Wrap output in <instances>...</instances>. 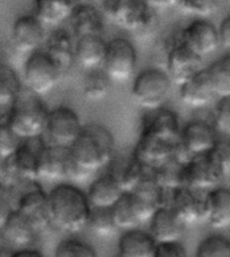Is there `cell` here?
Masks as SVG:
<instances>
[{
	"instance_id": "cell-49",
	"label": "cell",
	"mask_w": 230,
	"mask_h": 257,
	"mask_svg": "<svg viewBox=\"0 0 230 257\" xmlns=\"http://www.w3.org/2000/svg\"><path fill=\"white\" fill-rule=\"evenodd\" d=\"M229 190H230V186H229Z\"/></svg>"
},
{
	"instance_id": "cell-23",
	"label": "cell",
	"mask_w": 230,
	"mask_h": 257,
	"mask_svg": "<svg viewBox=\"0 0 230 257\" xmlns=\"http://www.w3.org/2000/svg\"><path fill=\"white\" fill-rule=\"evenodd\" d=\"M86 195L92 207L112 209L124 195V190L114 173H109L94 179L89 186Z\"/></svg>"
},
{
	"instance_id": "cell-19",
	"label": "cell",
	"mask_w": 230,
	"mask_h": 257,
	"mask_svg": "<svg viewBox=\"0 0 230 257\" xmlns=\"http://www.w3.org/2000/svg\"><path fill=\"white\" fill-rule=\"evenodd\" d=\"M70 163L71 156L69 148L58 147L49 143L39 159L38 181L59 182L69 179Z\"/></svg>"
},
{
	"instance_id": "cell-17",
	"label": "cell",
	"mask_w": 230,
	"mask_h": 257,
	"mask_svg": "<svg viewBox=\"0 0 230 257\" xmlns=\"http://www.w3.org/2000/svg\"><path fill=\"white\" fill-rule=\"evenodd\" d=\"M46 41L45 25L35 15H23L13 26V43L22 54H33L41 50Z\"/></svg>"
},
{
	"instance_id": "cell-12",
	"label": "cell",
	"mask_w": 230,
	"mask_h": 257,
	"mask_svg": "<svg viewBox=\"0 0 230 257\" xmlns=\"http://www.w3.org/2000/svg\"><path fill=\"white\" fill-rule=\"evenodd\" d=\"M217 128L205 120H193L180 131V148L188 159L209 154L218 143Z\"/></svg>"
},
{
	"instance_id": "cell-15",
	"label": "cell",
	"mask_w": 230,
	"mask_h": 257,
	"mask_svg": "<svg viewBox=\"0 0 230 257\" xmlns=\"http://www.w3.org/2000/svg\"><path fill=\"white\" fill-rule=\"evenodd\" d=\"M166 63H167V73L172 84H176L178 86L183 85L186 81L203 69L201 57H198L187 46H184L179 39L175 43H172V46L170 47Z\"/></svg>"
},
{
	"instance_id": "cell-4",
	"label": "cell",
	"mask_w": 230,
	"mask_h": 257,
	"mask_svg": "<svg viewBox=\"0 0 230 257\" xmlns=\"http://www.w3.org/2000/svg\"><path fill=\"white\" fill-rule=\"evenodd\" d=\"M46 146L42 138L21 140L9 159L0 160V182L10 190L27 182H38L39 159Z\"/></svg>"
},
{
	"instance_id": "cell-2",
	"label": "cell",
	"mask_w": 230,
	"mask_h": 257,
	"mask_svg": "<svg viewBox=\"0 0 230 257\" xmlns=\"http://www.w3.org/2000/svg\"><path fill=\"white\" fill-rule=\"evenodd\" d=\"M69 151L75 165L92 175L110 165L114 155V138L106 126L93 122L84 125Z\"/></svg>"
},
{
	"instance_id": "cell-48",
	"label": "cell",
	"mask_w": 230,
	"mask_h": 257,
	"mask_svg": "<svg viewBox=\"0 0 230 257\" xmlns=\"http://www.w3.org/2000/svg\"><path fill=\"white\" fill-rule=\"evenodd\" d=\"M227 3H229V5H230V0H227Z\"/></svg>"
},
{
	"instance_id": "cell-24",
	"label": "cell",
	"mask_w": 230,
	"mask_h": 257,
	"mask_svg": "<svg viewBox=\"0 0 230 257\" xmlns=\"http://www.w3.org/2000/svg\"><path fill=\"white\" fill-rule=\"evenodd\" d=\"M71 27V34L75 39L89 37V35L104 34V21L102 15L93 5L78 3L74 11L69 18Z\"/></svg>"
},
{
	"instance_id": "cell-13",
	"label": "cell",
	"mask_w": 230,
	"mask_h": 257,
	"mask_svg": "<svg viewBox=\"0 0 230 257\" xmlns=\"http://www.w3.org/2000/svg\"><path fill=\"white\" fill-rule=\"evenodd\" d=\"M167 205L175 211L186 226L207 219L206 194H201V191L190 189L187 186L172 191Z\"/></svg>"
},
{
	"instance_id": "cell-26",
	"label": "cell",
	"mask_w": 230,
	"mask_h": 257,
	"mask_svg": "<svg viewBox=\"0 0 230 257\" xmlns=\"http://www.w3.org/2000/svg\"><path fill=\"white\" fill-rule=\"evenodd\" d=\"M108 42L102 35H89L75 39V63L85 70L101 69L104 65Z\"/></svg>"
},
{
	"instance_id": "cell-38",
	"label": "cell",
	"mask_w": 230,
	"mask_h": 257,
	"mask_svg": "<svg viewBox=\"0 0 230 257\" xmlns=\"http://www.w3.org/2000/svg\"><path fill=\"white\" fill-rule=\"evenodd\" d=\"M54 257H98L96 250L89 244L80 240L61 241L55 248Z\"/></svg>"
},
{
	"instance_id": "cell-18",
	"label": "cell",
	"mask_w": 230,
	"mask_h": 257,
	"mask_svg": "<svg viewBox=\"0 0 230 257\" xmlns=\"http://www.w3.org/2000/svg\"><path fill=\"white\" fill-rule=\"evenodd\" d=\"M180 125L178 114L168 108L148 110L143 117L140 135L154 136L166 140H180Z\"/></svg>"
},
{
	"instance_id": "cell-25",
	"label": "cell",
	"mask_w": 230,
	"mask_h": 257,
	"mask_svg": "<svg viewBox=\"0 0 230 257\" xmlns=\"http://www.w3.org/2000/svg\"><path fill=\"white\" fill-rule=\"evenodd\" d=\"M38 232L31 223L14 210L6 223L0 229V237L7 246L17 249H27L34 244Z\"/></svg>"
},
{
	"instance_id": "cell-22",
	"label": "cell",
	"mask_w": 230,
	"mask_h": 257,
	"mask_svg": "<svg viewBox=\"0 0 230 257\" xmlns=\"http://www.w3.org/2000/svg\"><path fill=\"white\" fill-rule=\"evenodd\" d=\"M179 97L187 106L205 108L215 97L213 85L210 82L207 69L202 70L179 86Z\"/></svg>"
},
{
	"instance_id": "cell-31",
	"label": "cell",
	"mask_w": 230,
	"mask_h": 257,
	"mask_svg": "<svg viewBox=\"0 0 230 257\" xmlns=\"http://www.w3.org/2000/svg\"><path fill=\"white\" fill-rule=\"evenodd\" d=\"M207 222L214 229H226L230 226V190L217 187L207 191Z\"/></svg>"
},
{
	"instance_id": "cell-44",
	"label": "cell",
	"mask_w": 230,
	"mask_h": 257,
	"mask_svg": "<svg viewBox=\"0 0 230 257\" xmlns=\"http://www.w3.org/2000/svg\"><path fill=\"white\" fill-rule=\"evenodd\" d=\"M155 257H187V252L183 245L178 242L158 244Z\"/></svg>"
},
{
	"instance_id": "cell-7",
	"label": "cell",
	"mask_w": 230,
	"mask_h": 257,
	"mask_svg": "<svg viewBox=\"0 0 230 257\" xmlns=\"http://www.w3.org/2000/svg\"><path fill=\"white\" fill-rule=\"evenodd\" d=\"M109 21L127 31H142L152 23L154 14L146 0H101Z\"/></svg>"
},
{
	"instance_id": "cell-9",
	"label": "cell",
	"mask_w": 230,
	"mask_h": 257,
	"mask_svg": "<svg viewBox=\"0 0 230 257\" xmlns=\"http://www.w3.org/2000/svg\"><path fill=\"white\" fill-rule=\"evenodd\" d=\"M84 130L80 116L70 106L59 105L50 109L47 116L46 134L50 144L70 148Z\"/></svg>"
},
{
	"instance_id": "cell-39",
	"label": "cell",
	"mask_w": 230,
	"mask_h": 257,
	"mask_svg": "<svg viewBox=\"0 0 230 257\" xmlns=\"http://www.w3.org/2000/svg\"><path fill=\"white\" fill-rule=\"evenodd\" d=\"M219 0H180L179 7L184 13L193 14L202 19L217 11Z\"/></svg>"
},
{
	"instance_id": "cell-29",
	"label": "cell",
	"mask_w": 230,
	"mask_h": 257,
	"mask_svg": "<svg viewBox=\"0 0 230 257\" xmlns=\"http://www.w3.org/2000/svg\"><path fill=\"white\" fill-rule=\"evenodd\" d=\"M187 160L188 158L184 155V152L180 148V152L175 158H172L168 162H166L164 165L152 171V177L164 193L171 194L172 191L186 186L184 169H186Z\"/></svg>"
},
{
	"instance_id": "cell-11",
	"label": "cell",
	"mask_w": 230,
	"mask_h": 257,
	"mask_svg": "<svg viewBox=\"0 0 230 257\" xmlns=\"http://www.w3.org/2000/svg\"><path fill=\"white\" fill-rule=\"evenodd\" d=\"M180 152V140H166L154 136L140 135L134 151V158L151 173Z\"/></svg>"
},
{
	"instance_id": "cell-43",
	"label": "cell",
	"mask_w": 230,
	"mask_h": 257,
	"mask_svg": "<svg viewBox=\"0 0 230 257\" xmlns=\"http://www.w3.org/2000/svg\"><path fill=\"white\" fill-rule=\"evenodd\" d=\"M14 201L11 198V190L7 189L0 182V229L5 225L9 217L14 213Z\"/></svg>"
},
{
	"instance_id": "cell-1",
	"label": "cell",
	"mask_w": 230,
	"mask_h": 257,
	"mask_svg": "<svg viewBox=\"0 0 230 257\" xmlns=\"http://www.w3.org/2000/svg\"><path fill=\"white\" fill-rule=\"evenodd\" d=\"M51 225L66 233H78L88 228L92 206L88 195L71 183H58L49 193Z\"/></svg>"
},
{
	"instance_id": "cell-40",
	"label": "cell",
	"mask_w": 230,
	"mask_h": 257,
	"mask_svg": "<svg viewBox=\"0 0 230 257\" xmlns=\"http://www.w3.org/2000/svg\"><path fill=\"white\" fill-rule=\"evenodd\" d=\"M210 159L217 166L222 177H230V143L219 142L215 147L209 152Z\"/></svg>"
},
{
	"instance_id": "cell-35",
	"label": "cell",
	"mask_w": 230,
	"mask_h": 257,
	"mask_svg": "<svg viewBox=\"0 0 230 257\" xmlns=\"http://www.w3.org/2000/svg\"><path fill=\"white\" fill-rule=\"evenodd\" d=\"M88 228L94 234L100 237H110L118 232L114 218H113L112 209H102V207H92L89 215Z\"/></svg>"
},
{
	"instance_id": "cell-37",
	"label": "cell",
	"mask_w": 230,
	"mask_h": 257,
	"mask_svg": "<svg viewBox=\"0 0 230 257\" xmlns=\"http://www.w3.org/2000/svg\"><path fill=\"white\" fill-rule=\"evenodd\" d=\"M197 257H230V240L219 234L206 237L198 246Z\"/></svg>"
},
{
	"instance_id": "cell-41",
	"label": "cell",
	"mask_w": 230,
	"mask_h": 257,
	"mask_svg": "<svg viewBox=\"0 0 230 257\" xmlns=\"http://www.w3.org/2000/svg\"><path fill=\"white\" fill-rule=\"evenodd\" d=\"M21 140L14 135L7 122H0V160L9 159L14 152L17 151Z\"/></svg>"
},
{
	"instance_id": "cell-20",
	"label": "cell",
	"mask_w": 230,
	"mask_h": 257,
	"mask_svg": "<svg viewBox=\"0 0 230 257\" xmlns=\"http://www.w3.org/2000/svg\"><path fill=\"white\" fill-rule=\"evenodd\" d=\"M186 225L167 203L160 206L150 221V233L158 244L178 242Z\"/></svg>"
},
{
	"instance_id": "cell-3",
	"label": "cell",
	"mask_w": 230,
	"mask_h": 257,
	"mask_svg": "<svg viewBox=\"0 0 230 257\" xmlns=\"http://www.w3.org/2000/svg\"><path fill=\"white\" fill-rule=\"evenodd\" d=\"M49 112L42 97L23 88L6 122L19 140L43 138Z\"/></svg>"
},
{
	"instance_id": "cell-32",
	"label": "cell",
	"mask_w": 230,
	"mask_h": 257,
	"mask_svg": "<svg viewBox=\"0 0 230 257\" xmlns=\"http://www.w3.org/2000/svg\"><path fill=\"white\" fill-rule=\"evenodd\" d=\"M112 80L101 69L89 70L84 78V96L89 101H101L109 94Z\"/></svg>"
},
{
	"instance_id": "cell-46",
	"label": "cell",
	"mask_w": 230,
	"mask_h": 257,
	"mask_svg": "<svg viewBox=\"0 0 230 257\" xmlns=\"http://www.w3.org/2000/svg\"><path fill=\"white\" fill-rule=\"evenodd\" d=\"M148 6L151 9H170V7H174V6H179L180 0H146Z\"/></svg>"
},
{
	"instance_id": "cell-10",
	"label": "cell",
	"mask_w": 230,
	"mask_h": 257,
	"mask_svg": "<svg viewBox=\"0 0 230 257\" xmlns=\"http://www.w3.org/2000/svg\"><path fill=\"white\" fill-rule=\"evenodd\" d=\"M138 53L134 43L126 38H114L108 42L102 70L112 82L131 80L136 70Z\"/></svg>"
},
{
	"instance_id": "cell-14",
	"label": "cell",
	"mask_w": 230,
	"mask_h": 257,
	"mask_svg": "<svg viewBox=\"0 0 230 257\" xmlns=\"http://www.w3.org/2000/svg\"><path fill=\"white\" fill-rule=\"evenodd\" d=\"M179 41L202 59L215 53L221 46L218 30L206 19H197L184 27Z\"/></svg>"
},
{
	"instance_id": "cell-36",
	"label": "cell",
	"mask_w": 230,
	"mask_h": 257,
	"mask_svg": "<svg viewBox=\"0 0 230 257\" xmlns=\"http://www.w3.org/2000/svg\"><path fill=\"white\" fill-rule=\"evenodd\" d=\"M112 213L118 229H122L124 232L138 229L140 225L132 207L130 193H124L122 198L119 199V202L112 207Z\"/></svg>"
},
{
	"instance_id": "cell-6",
	"label": "cell",
	"mask_w": 230,
	"mask_h": 257,
	"mask_svg": "<svg viewBox=\"0 0 230 257\" xmlns=\"http://www.w3.org/2000/svg\"><path fill=\"white\" fill-rule=\"evenodd\" d=\"M172 81L163 69L150 68L135 77L131 94L139 105L148 110L159 109L171 92Z\"/></svg>"
},
{
	"instance_id": "cell-42",
	"label": "cell",
	"mask_w": 230,
	"mask_h": 257,
	"mask_svg": "<svg viewBox=\"0 0 230 257\" xmlns=\"http://www.w3.org/2000/svg\"><path fill=\"white\" fill-rule=\"evenodd\" d=\"M215 128L230 138V97L219 98L215 105Z\"/></svg>"
},
{
	"instance_id": "cell-34",
	"label": "cell",
	"mask_w": 230,
	"mask_h": 257,
	"mask_svg": "<svg viewBox=\"0 0 230 257\" xmlns=\"http://www.w3.org/2000/svg\"><path fill=\"white\" fill-rule=\"evenodd\" d=\"M148 174H151L150 170H147L136 158L132 156L124 165V167L114 175L118 178L124 193H132Z\"/></svg>"
},
{
	"instance_id": "cell-16",
	"label": "cell",
	"mask_w": 230,
	"mask_h": 257,
	"mask_svg": "<svg viewBox=\"0 0 230 257\" xmlns=\"http://www.w3.org/2000/svg\"><path fill=\"white\" fill-rule=\"evenodd\" d=\"M223 179L222 174L210 159L209 154L193 156L186 162L184 182L190 189L198 191H210L217 189L218 183Z\"/></svg>"
},
{
	"instance_id": "cell-21",
	"label": "cell",
	"mask_w": 230,
	"mask_h": 257,
	"mask_svg": "<svg viewBox=\"0 0 230 257\" xmlns=\"http://www.w3.org/2000/svg\"><path fill=\"white\" fill-rule=\"evenodd\" d=\"M45 53L65 74L75 62V38L70 31L57 27L45 41Z\"/></svg>"
},
{
	"instance_id": "cell-28",
	"label": "cell",
	"mask_w": 230,
	"mask_h": 257,
	"mask_svg": "<svg viewBox=\"0 0 230 257\" xmlns=\"http://www.w3.org/2000/svg\"><path fill=\"white\" fill-rule=\"evenodd\" d=\"M23 90L21 78L11 65L0 62V122L6 121Z\"/></svg>"
},
{
	"instance_id": "cell-30",
	"label": "cell",
	"mask_w": 230,
	"mask_h": 257,
	"mask_svg": "<svg viewBox=\"0 0 230 257\" xmlns=\"http://www.w3.org/2000/svg\"><path fill=\"white\" fill-rule=\"evenodd\" d=\"M35 17L45 26L59 27L63 22L69 21L75 6V0H34Z\"/></svg>"
},
{
	"instance_id": "cell-8",
	"label": "cell",
	"mask_w": 230,
	"mask_h": 257,
	"mask_svg": "<svg viewBox=\"0 0 230 257\" xmlns=\"http://www.w3.org/2000/svg\"><path fill=\"white\" fill-rule=\"evenodd\" d=\"M61 76H63V73L45 50L30 54L23 65L26 88L39 97L49 94L57 86Z\"/></svg>"
},
{
	"instance_id": "cell-45",
	"label": "cell",
	"mask_w": 230,
	"mask_h": 257,
	"mask_svg": "<svg viewBox=\"0 0 230 257\" xmlns=\"http://www.w3.org/2000/svg\"><path fill=\"white\" fill-rule=\"evenodd\" d=\"M218 34H219L221 46L230 49V15L221 22V26L218 29Z\"/></svg>"
},
{
	"instance_id": "cell-33",
	"label": "cell",
	"mask_w": 230,
	"mask_h": 257,
	"mask_svg": "<svg viewBox=\"0 0 230 257\" xmlns=\"http://www.w3.org/2000/svg\"><path fill=\"white\" fill-rule=\"evenodd\" d=\"M206 69L215 96L219 98L230 97V54L219 58Z\"/></svg>"
},
{
	"instance_id": "cell-27",
	"label": "cell",
	"mask_w": 230,
	"mask_h": 257,
	"mask_svg": "<svg viewBox=\"0 0 230 257\" xmlns=\"http://www.w3.org/2000/svg\"><path fill=\"white\" fill-rule=\"evenodd\" d=\"M158 242L150 232L142 229L127 230L119 240V257H155Z\"/></svg>"
},
{
	"instance_id": "cell-5",
	"label": "cell",
	"mask_w": 230,
	"mask_h": 257,
	"mask_svg": "<svg viewBox=\"0 0 230 257\" xmlns=\"http://www.w3.org/2000/svg\"><path fill=\"white\" fill-rule=\"evenodd\" d=\"M15 189H19L14 201L15 211L27 219L38 233L51 226L49 193L42 189V186L38 182H27Z\"/></svg>"
},
{
	"instance_id": "cell-47",
	"label": "cell",
	"mask_w": 230,
	"mask_h": 257,
	"mask_svg": "<svg viewBox=\"0 0 230 257\" xmlns=\"http://www.w3.org/2000/svg\"><path fill=\"white\" fill-rule=\"evenodd\" d=\"M10 257H45L42 253L37 250V249H21V250H15Z\"/></svg>"
}]
</instances>
